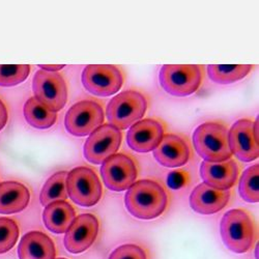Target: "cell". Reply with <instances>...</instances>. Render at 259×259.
Wrapping results in <instances>:
<instances>
[{
	"mask_svg": "<svg viewBox=\"0 0 259 259\" xmlns=\"http://www.w3.org/2000/svg\"><path fill=\"white\" fill-rule=\"evenodd\" d=\"M124 203L127 211L137 219H156L165 211L168 196L157 182L141 180L134 183L125 194Z\"/></svg>",
	"mask_w": 259,
	"mask_h": 259,
	"instance_id": "cell-1",
	"label": "cell"
},
{
	"mask_svg": "<svg viewBox=\"0 0 259 259\" xmlns=\"http://www.w3.org/2000/svg\"><path fill=\"white\" fill-rule=\"evenodd\" d=\"M255 224L251 215L244 209L227 211L221 221V237L225 246L232 252H248L255 242Z\"/></svg>",
	"mask_w": 259,
	"mask_h": 259,
	"instance_id": "cell-2",
	"label": "cell"
},
{
	"mask_svg": "<svg viewBox=\"0 0 259 259\" xmlns=\"http://www.w3.org/2000/svg\"><path fill=\"white\" fill-rule=\"evenodd\" d=\"M193 143L197 154L207 162H222L232 156L228 130L218 122H205L197 126Z\"/></svg>",
	"mask_w": 259,
	"mask_h": 259,
	"instance_id": "cell-3",
	"label": "cell"
},
{
	"mask_svg": "<svg viewBox=\"0 0 259 259\" xmlns=\"http://www.w3.org/2000/svg\"><path fill=\"white\" fill-rule=\"evenodd\" d=\"M163 90L171 96L187 97L195 93L202 81V70L196 64H165L159 75Z\"/></svg>",
	"mask_w": 259,
	"mask_h": 259,
	"instance_id": "cell-4",
	"label": "cell"
},
{
	"mask_svg": "<svg viewBox=\"0 0 259 259\" xmlns=\"http://www.w3.org/2000/svg\"><path fill=\"white\" fill-rule=\"evenodd\" d=\"M147 109V100L139 92L126 91L115 96L107 106V118L110 124L124 130L141 119Z\"/></svg>",
	"mask_w": 259,
	"mask_h": 259,
	"instance_id": "cell-5",
	"label": "cell"
},
{
	"mask_svg": "<svg viewBox=\"0 0 259 259\" xmlns=\"http://www.w3.org/2000/svg\"><path fill=\"white\" fill-rule=\"evenodd\" d=\"M67 189L71 199L81 206H94L102 198L103 188L100 179L88 167H77L69 172Z\"/></svg>",
	"mask_w": 259,
	"mask_h": 259,
	"instance_id": "cell-6",
	"label": "cell"
},
{
	"mask_svg": "<svg viewBox=\"0 0 259 259\" xmlns=\"http://www.w3.org/2000/svg\"><path fill=\"white\" fill-rule=\"evenodd\" d=\"M32 90L35 99L54 112L61 110L68 101L66 81L58 73L37 71L33 77Z\"/></svg>",
	"mask_w": 259,
	"mask_h": 259,
	"instance_id": "cell-7",
	"label": "cell"
},
{
	"mask_svg": "<svg viewBox=\"0 0 259 259\" xmlns=\"http://www.w3.org/2000/svg\"><path fill=\"white\" fill-rule=\"evenodd\" d=\"M104 122V111L94 101H81L73 105L64 118L67 131L77 137L92 134Z\"/></svg>",
	"mask_w": 259,
	"mask_h": 259,
	"instance_id": "cell-8",
	"label": "cell"
},
{
	"mask_svg": "<svg viewBox=\"0 0 259 259\" xmlns=\"http://www.w3.org/2000/svg\"><path fill=\"white\" fill-rule=\"evenodd\" d=\"M121 139V132L117 127L111 124L101 125L85 141L83 149L85 159L96 165L104 163L116 154Z\"/></svg>",
	"mask_w": 259,
	"mask_h": 259,
	"instance_id": "cell-9",
	"label": "cell"
},
{
	"mask_svg": "<svg viewBox=\"0 0 259 259\" xmlns=\"http://www.w3.org/2000/svg\"><path fill=\"white\" fill-rule=\"evenodd\" d=\"M82 83L90 93L108 97L121 89L123 76L118 68L111 64H90L82 73Z\"/></svg>",
	"mask_w": 259,
	"mask_h": 259,
	"instance_id": "cell-10",
	"label": "cell"
},
{
	"mask_svg": "<svg viewBox=\"0 0 259 259\" xmlns=\"http://www.w3.org/2000/svg\"><path fill=\"white\" fill-rule=\"evenodd\" d=\"M101 175L108 189L122 192L132 187L137 179V168L133 161L123 154H115L102 165Z\"/></svg>",
	"mask_w": 259,
	"mask_h": 259,
	"instance_id": "cell-11",
	"label": "cell"
},
{
	"mask_svg": "<svg viewBox=\"0 0 259 259\" xmlns=\"http://www.w3.org/2000/svg\"><path fill=\"white\" fill-rule=\"evenodd\" d=\"M232 154L244 162L258 158V121L250 119L237 120L228 132Z\"/></svg>",
	"mask_w": 259,
	"mask_h": 259,
	"instance_id": "cell-12",
	"label": "cell"
},
{
	"mask_svg": "<svg viewBox=\"0 0 259 259\" xmlns=\"http://www.w3.org/2000/svg\"><path fill=\"white\" fill-rule=\"evenodd\" d=\"M99 233V221L92 213L77 217L64 236V246L70 253L79 254L88 250Z\"/></svg>",
	"mask_w": 259,
	"mask_h": 259,
	"instance_id": "cell-13",
	"label": "cell"
},
{
	"mask_svg": "<svg viewBox=\"0 0 259 259\" xmlns=\"http://www.w3.org/2000/svg\"><path fill=\"white\" fill-rule=\"evenodd\" d=\"M164 136V126L158 119L147 118L133 124L126 134L130 148L137 153L155 150Z\"/></svg>",
	"mask_w": 259,
	"mask_h": 259,
	"instance_id": "cell-14",
	"label": "cell"
},
{
	"mask_svg": "<svg viewBox=\"0 0 259 259\" xmlns=\"http://www.w3.org/2000/svg\"><path fill=\"white\" fill-rule=\"evenodd\" d=\"M191 150L188 142L181 136L166 134L155 149L154 157L164 167L178 168L190 160Z\"/></svg>",
	"mask_w": 259,
	"mask_h": 259,
	"instance_id": "cell-15",
	"label": "cell"
},
{
	"mask_svg": "<svg viewBox=\"0 0 259 259\" xmlns=\"http://www.w3.org/2000/svg\"><path fill=\"white\" fill-rule=\"evenodd\" d=\"M239 165L232 159L222 162L203 161L200 167V175L206 185L218 190L232 188L239 178Z\"/></svg>",
	"mask_w": 259,
	"mask_h": 259,
	"instance_id": "cell-16",
	"label": "cell"
},
{
	"mask_svg": "<svg viewBox=\"0 0 259 259\" xmlns=\"http://www.w3.org/2000/svg\"><path fill=\"white\" fill-rule=\"evenodd\" d=\"M230 199L228 190H218L205 183L199 184L190 195V205L201 214H212L223 209Z\"/></svg>",
	"mask_w": 259,
	"mask_h": 259,
	"instance_id": "cell-17",
	"label": "cell"
},
{
	"mask_svg": "<svg viewBox=\"0 0 259 259\" xmlns=\"http://www.w3.org/2000/svg\"><path fill=\"white\" fill-rule=\"evenodd\" d=\"M55 254L53 241L40 231L26 233L18 247L19 259H54Z\"/></svg>",
	"mask_w": 259,
	"mask_h": 259,
	"instance_id": "cell-18",
	"label": "cell"
},
{
	"mask_svg": "<svg viewBox=\"0 0 259 259\" xmlns=\"http://www.w3.org/2000/svg\"><path fill=\"white\" fill-rule=\"evenodd\" d=\"M30 193L25 185L17 182L0 184V213L10 214L22 211L29 203Z\"/></svg>",
	"mask_w": 259,
	"mask_h": 259,
	"instance_id": "cell-19",
	"label": "cell"
},
{
	"mask_svg": "<svg viewBox=\"0 0 259 259\" xmlns=\"http://www.w3.org/2000/svg\"><path fill=\"white\" fill-rule=\"evenodd\" d=\"M75 219L76 211L67 201L53 202L47 205L42 212L46 228L53 233L67 232Z\"/></svg>",
	"mask_w": 259,
	"mask_h": 259,
	"instance_id": "cell-20",
	"label": "cell"
},
{
	"mask_svg": "<svg viewBox=\"0 0 259 259\" xmlns=\"http://www.w3.org/2000/svg\"><path fill=\"white\" fill-rule=\"evenodd\" d=\"M24 116L27 122L36 128H49L57 118L56 112L50 110L35 98H30L24 105Z\"/></svg>",
	"mask_w": 259,
	"mask_h": 259,
	"instance_id": "cell-21",
	"label": "cell"
},
{
	"mask_svg": "<svg viewBox=\"0 0 259 259\" xmlns=\"http://www.w3.org/2000/svg\"><path fill=\"white\" fill-rule=\"evenodd\" d=\"M249 64H210L207 73L211 81L218 84H230L244 79L252 70Z\"/></svg>",
	"mask_w": 259,
	"mask_h": 259,
	"instance_id": "cell-22",
	"label": "cell"
},
{
	"mask_svg": "<svg viewBox=\"0 0 259 259\" xmlns=\"http://www.w3.org/2000/svg\"><path fill=\"white\" fill-rule=\"evenodd\" d=\"M67 171H60L53 175L44 185L40 192V203L47 206L56 201H64L68 197Z\"/></svg>",
	"mask_w": 259,
	"mask_h": 259,
	"instance_id": "cell-23",
	"label": "cell"
},
{
	"mask_svg": "<svg viewBox=\"0 0 259 259\" xmlns=\"http://www.w3.org/2000/svg\"><path fill=\"white\" fill-rule=\"evenodd\" d=\"M259 166L255 164L250 168L246 169L242 176L240 182V195L241 197L251 203H256L259 201V190H258V180H259Z\"/></svg>",
	"mask_w": 259,
	"mask_h": 259,
	"instance_id": "cell-24",
	"label": "cell"
},
{
	"mask_svg": "<svg viewBox=\"0 0 259 259\" xmlns=\"http://www.w3.org/2000/svg\"><path fill=\"white\" fill-rule=\"evenodd\" d=\"M30 73L28 64H16V66H5L0 64V86L11 88L18 85L27 79Z\"/></svg>",
	"mask_w": 259,
	"mask_h": 259,
	"instance_id": "cell-25",
	"label": "cell"
},
{
	"mask_svg": "<svg viewBox=\"0 0 259 259\" xmlns=\"http://www.w3.org/2000/svg\"><path fill=\"white\" fill-rule=\"evenodd\" d=\"M19 227L9 218H0V254L9 252L17 243Z\"/></svg>",
	"mask_w": 259,
	"mask_h": 259,
	"instance_id": "cell-26",
	"label": "cell"
},
{
	"mask_svg": "<svg viewBox=\"0 0 259 259\" xmlns=\"http://www.w3.org/2000/svg\"><path fill=\"white\" fill-rule=\"evenodd\" d=\"M109 259H147V256L141 247L126 244L116 248L109 256Z\"/></svg>",
	"mask_w": 259,
	"mask_h": 259,
	"instance_id": "cell-27",
	"label": "cell"
},
{
	"mask_svg": "<svg viewBox=\"0 0 259 259\" xmlns=\"http://www.w3.org/2000/svg\"><path fill=\"white\" fill-rule=\"evenodd\" d=\"M8 122V110L4 102L0 100V131L6 126Z\"/></svg>",
	"mask_w": 259,
	"mask_h": 259,
	"instance_id": "cell-28",
	"label": "cell"
},
{
	"mask_svg": "<svg viewBox=\"0 0 259 259\" xmlns=\"http://www.w3.org/2000/svg\"><path fill=\"white\" fill-rule=\"evenodd\" d=\"M38 68L42 69L44 71H47V72H54L55 71H59L61 69L64 68L63 64H56V66H46V64H38Z\"/></svg>",
	"mask_w": 259,
	"mask_h": 259,
	"instance_id": "cell-29",
	"label": "cell"
},
{
	"mask_svg": "<svg viewBox=\"0 0 259 259\" xmlns=\"http://www.w3.org/2000/svg\"><path fill=\"white\" fill-rule=\"evenodd\" d=\"M57 259H67V258H57Z\"/></svg>",
	"mask_w": 259,
	"mask_h": 259,
	"instance_id": "cell-30",
	"label": "cell"
}]
</instances>
